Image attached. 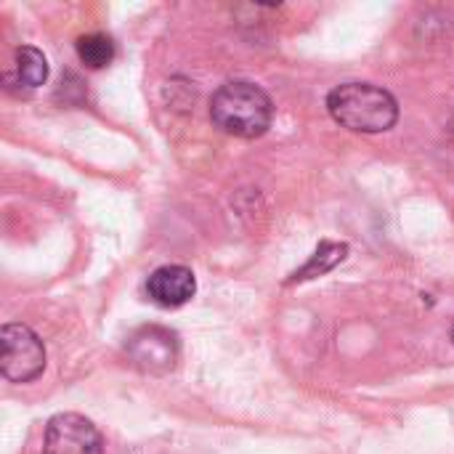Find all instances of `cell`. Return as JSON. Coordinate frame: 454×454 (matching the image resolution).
<instances>
[{
    "label": "cell",
    "instance_id": "1",
    "mask_svg": "<svg viewBox=\"0 0 454 454\" xmlns=\"http://www.w3.org/2000/svg\"><path fill=\"white\" fill-rule=\"evenodd\" d=\"M330 117L356 133H386L399 120L396 98L372 82H343L327 93Z\"/></svg>",
    "mask_w": 454,
    "mask_h": 454
},
{
    "label": "cell",
    "instance_id": "2",
    "mask_svg": "<svg viewBox=\"0 0 454 454\" xmlns=\"http://www.w3.org/2000/svg\"><path fill=\"white\" fill-rule=\"evenodd\" d=\"M274 104L263 88L247 80L221 85L210 98V120L218 130L237 138H258L269 130Z\"/></svg>",
    "mask_w": 454,
    "mask_h": 454
},
{
    "label": "cell",
    "instance_id": "3",
    "mask_svg": "<svg viewBox=\"0 0 454 454\" xmlns=\"http://www.w3.org/2000/svg\"><path fill=\"white\" fill-rule=\"evenodd\" d=\"M45 370V346L27 325L0 330V372L8 383H32Z\"/></svg>",
    "mask_w": 454,
    "mask_h": 454
},
{
    "label": "cell",
    "instance_id": "4",
    "mask_svg": "<svg viewBox=\"0 0 454 454\" xmlns=\"http://www.w3.org/2000/svg\"><path fill=\"white\" fill-rule=\"evenodd\" d=\"M178 351H181L178 335L168 327H160V325L138 327L125 343V354H128L130 364L146 375L170 372L178 362Z\"/></svg>",
    "mask_w": 454,
    "mask_h": 454
},
{
    "label": "cell",
    "instance_id": "5",
    "mask_svg": "<svg viewBox=\"0 0 454 454\" xmlns=\"http://www.w3.org/2000/svg\"><path fill=\"white\" fill-rule=\"evenodd\" d=\"M43 454H104V439L88 418L61 412L45 426Z\"/></svg>",
    "mask_w": 454,
    "mask_h": 454
},
{
    "label": "cell",
    "instance_id": "6",
    "mask_svg": "<svg viewBox=\"0 0 454 454\" xmlns=\"http://www.w3.org/2000/svg\"><path fill=\"white\" fill-rule=\"evenodd\" d=\"M194 293H197V279H194L192 269L178 266V263L160 266L146 279V295L160 309H178V306L189 303L194 298Z\"/></svg>",
    "mask_w": 454,
    "mask_h": 454
},
{
    "label": "cell",
    "instance_id": "7",
    "mask_svg": "<svg viewBox=\"0 0 454 454\" xmlns=\"http://www.w3.org/2000/svg\"><path fill=\"white\" fill-rule=\"evenodd\" d=\"M348 255V245L346 242H322L319 247H317V253L311 255V261L301 269V271H295L285 285H295V282H309V279H317V277H322V274H327V271H333L343 258Z\"/></svg>",
    "mask_w": 454,
    "mask_h": 454
},
{
    "label": "cell",
    "instance_id": "8",
    "mask_svg": "<svg viewBox=\"0 0 454 454\" xmlns=\"http://www.w3.org/2000/svg\"><path fill=\"white\" fill-rule=\"evenodd\" d=\"M13 77L19 85L40 88L48 80V59L35 45H21L13 53Z\"/></svg>",
    "mask_w": 454,
    "mask_h": 454
},
{
    "label": "cell",
    "instance_id": "9",
    "mask_svg": "<svg viewBox=\"0 0 454 454\" xmlns=\"http://www.w3.org/2000/svg\"><path fill=\"white\" fill-rule=\"evenodd\" d=\"M77 48V59L88 67V69H104L114 61V40L104 32H88L82 37H77L74 43Z\"/></svg>",
    "mask_w": 454,
    "mask_h": 454
},
{
    "label": "cell",
    "instance_id": "10",
    "mask_svg": "<svg viewBox=\"0 0 454 454\" xmlns=\"http://www.w3.org/2000/svg\"><path fill=\"white\" fill-rule=\"evenodd\" d=\"M450 128H452V133H454V112H452V120H450Z\"/></svg>",
    "mask_w": 454,
    "mask_h": 454
},
{
    "label": "cell",
    "instance_id": "11",
    "mask_svg": "<svg viewBox=\"0 0 454 454\" xmlns=\"http://www.w3.org/2000/svg\"><path fill=\"white\" fill-rule=\"evenodd\" d=\"M452 343H454V327H452Z\"/></svg>",
    "mask_w": 454,
    "mask_h": 454
}]
</instances>
